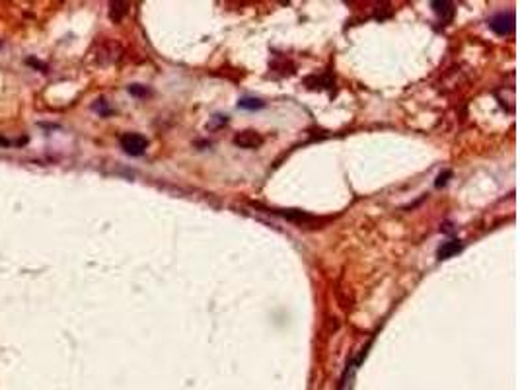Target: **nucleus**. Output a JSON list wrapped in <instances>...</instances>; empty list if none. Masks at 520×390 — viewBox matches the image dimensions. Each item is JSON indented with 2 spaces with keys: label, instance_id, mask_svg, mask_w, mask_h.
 Returning <instances> with one entry per match:
<instances>
[{
  "label": "nucleus",
  "instance_id": "obj_1",
  "mask_svg": "<svg viewBox=\"0 0 520 390\" xmlns=\"http://www.w3.org/2000/svg\"><path fill=\"white\" fill-rule=\"evenodd\" d=\"M489 28L501 37L510 36L514 32V12H499L489 20Z\"/></svg>",
  "mask_w": 520,
  "mask_h": 390
},
{
  "label": "nucleus",
  "instance_id": "obj_2",
  "mask_svg": "<svg viewBox=\"0 0 520 390\" xmlns=\"http://www.w3.org/2000/svg\"><path fill=\"white\" fill-rule=\"evenodd\" d=\"M146 146H148V141H146V137H143L141 133H127V135L121 137V148L125 150L127 154H131V156H141V154H144Z\"/></svg>",
  "mask_w": 520,
  "mask_h": 390
},
{
  "label": "nucleus",
  "instance_id": "obj_3",
  "mask_svg": "<svg viewBox=\"0 0 520 390\" xmlns=\"http://www.w3.org/2000/svg\"><path fill=\"white\" fill-rule=\"evenodd\" d=\"M234 144L240 146V148H257V146L263 144V137L259 133L248 129V131H242L234 137Z\"/></svg>",
  "mask_w": 520,
  "mask_h": 390
},
{
  "label": "nucleus",
  "instance_id": "obj_4",
  "mask_svg": "<svg viewBox=\"0 0 520 390\" xmlns=\"http://www.w3.org/2000/svg\"><path fill=\"white\" fill-rule=\"evenodd\" d=\"M430 8L434 10V14L442 20V22H450V20L454 18V14H456L454 4L448 2V0H434V2H430Z\"/></svg>",
  "mask_w": 520,
  "mask_h": 390
},
{
  "label": "nucleus",
  "instance_id": "obj_5",
  "mask_svg": "<svg viewBox=\"0 0 520 390\" xmlns=\"http://www.w3.org/2000/svg\"><path fill=\"white\" fill-rule=\"evenodd\" d=\"M460 250H462V242H460V240H450V242H444V244L438 248L436 256H438V260H448L454 254H458Z\"/></svg>",
  "mask_w": 520,
  "mask_h": 390
},
{
  "label": "nucleus",
  "instance_id": "obj_6",
  "mask_svg": "<svg viewBox=\"0 0 520 390\" xmlns=\"http://www.w3.org/2000/svg\"><path fill=\"white\" fill-rule=\"evenodd\" d=\"M127 12H129V4L127 2H111L109 4V18L113 22H121Z\"/></svg>",
  "mask_w": 520,
  "mask_h": 390
},
{
  "label": "nucleus",
  "instance_id": "obj_7",
  "mask_svg": "<svg viewBox=\"0 0 520 390\" xmlns=\"http://www.w3.org/2000/svg\"><path fill=\"white\" fill-rule=\"evenodd\" d=\"M240 107H244V109H261L263 107V102H259V100H253V98H244V100H240Z\"/></svg>",
  "mask_w": 520,
  "mask_h": 390
},
{
  "label": "nucleus",
  "instance_id": "obj_8",
  "mask_svg": "<svg viewBox=\"0 0 520 390\" xmlns=\"http://www.w3.org/2000/svg\"><path fill=\"white\" fill-rule=\"evenodd\" d=\"M129 92H131V94H135V96H146V94H148V90H146V88H141L139 84L131 86V88H129Z\"/></svg>",
  "mask_w": 520,
  "mask_h": 390
}]
</instances>
